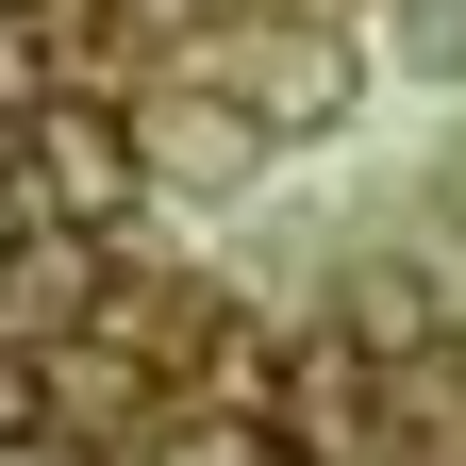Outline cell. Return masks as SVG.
Here are the masks:
<instances>
[{
  "instance_id": "cell-1",
  "label": "cell",
  "mask_w": 466,
  "mask_h": 466,
  "mask_svg": "<svg viewBox=\"0 0 466 466\" xmlns=\"http://www.w3.org/2000/svg\"><path fill=\"white\" fill-rule=\"evenodd\" d=\"M17 167H34V200H67V217H134V134H116L100 100H50L17 134Z\"/></svg>"
},
{
  "instance_id": "cell-2",
  "label": "cell",
  "mask_w": 466,
  "mask_h": 466,
  "mask_svg": "<svg viewBox=\"0 0 466 466\" xmlns=\"http://www.w3.org/2000/svg\"><path fill=\"white\" fill-rule=\"evenodd\" d=\"M34 433H50V367L0 333V450H34Z\"/></svg>"
},
{
  "instance_id": "cell-3",
  "label": "cell",
  "mask_w": 466,
  "mask_h": 466,
  "mask_svg": "<svg viewBox=\"0 0 466 466\" xmlns=\"http://www.w3.org/2000/svg\"><path fill=\"white\" fill-rule=\"evenodd\" d=\"M400 17H417V50H433V67H466V0H400Z\"/></svg>"
},
{
  "instance_id": "cell-4",
  "label": "cell",
  "mask_w": 466,
  "mask_h": 466,
  "mask_svg": "<svg viewBox=\"0 0 466 466\" xmlns=\"http://www.w3.org/2000/svg\"><path fill=\"white\" fill-rule=\"evenodd\" d=\"M17 233H34V167L0 150V250H17Z\"/></svg>"
}]
</instances>
